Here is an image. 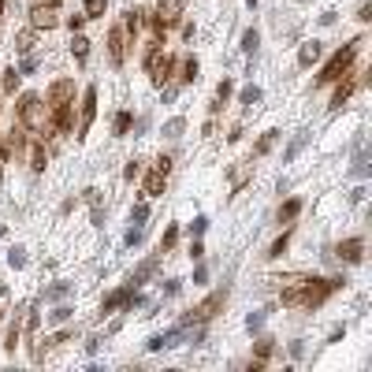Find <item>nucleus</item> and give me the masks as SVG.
Returning a JSON list of instances; mask_svg holds the SVG:
<instances>
[{
    "mask_svg": "<svg viewBox=\"0 0 372 372\" xmlns=\"http://www.w3.org/2000/svg\"><path fill=\"white\" fill-rule=\"evenodd\" d=\"M347 287V279H316V276H283L279 279V302L287 305V309H320L324 302L335 294V290Z\"/></svg>",
    "mask_w": 372,
    "mask_h": 372,
    "instance_id": "obj_1",
    "label": "nucleus"
},
{
    "mask_svg": "<svg viewBox=\"0 0 372 372\" xmlns=\"http://www.w3.org/2000/svg\"><path fill=\"white\" fill-rule=\"evenodd\" d=\"M49 116H52V108L45 105L38 94H23L19 105H15V120H19L30 134H38V138L49 134Z\"/></svg>",
    "mask_w": 372,
    "mask_h": 372,
    "instance_id": "obj_2",
    "label": "nucleus"
},
{
    "mask_svg": "<svg viewBox=\"0 0 372 372\" xmlns=\"http://www.w3.org/2000/svg\"><path fill=\"white\" fill-rule=\"evenodd\" d=\"M361 45H365V38H350L347 45H342V49H335V56L324 63V71H320V78H316V83H320V86H331L335 78L347 75V71L353 67V60H358Z\"/></svg>",
    "mask_w": 372,
    "mask_h": 372,
    "instance_id": "obj_3",
    "label": "nucleus"
},
{
    "mask_svg": "<svg viewBox=\"0 0 372 372\" xmlns=\"http://www.w3.org/2000/svg\"><path fill=\"white\" fill-rule=\"evenodd\" d=\"M228 294H231V290H228V287H220V290H212V294H208V298H205V302H197V305H194V309H190V313L183 316V320H179V328H197V324H208V320H212V316H216V313H220V309H223V305H228Z\"/></svg>",
    "mask_w": 372,
    "mask_h": 372,
    "instance_id": "obj_4",
    "label": "nucleus"
},
{
    "mask_svg": "<svg viewBox=\"0 0 372 372\" xmlns=\"http://www.w3.org/2000/svg\"><path fill=\"white\" fill-rule=\"evenodd\" d=\"M105 49H108V63H112V67H123V60H127V49H131V38H127L123 23L108 26V38H105Z\"/></svg>",
    "mask_w": 372,
    "mask_h": 372,
    "instance_id": "obj_5",
    "label": "nucleus"
},
{
    "mask_svg": "<svg viewBox=\"0 0 372 372\" xmlns=\"http://www.w3.org/2000/svg\"><path fill=\"white\" fill-rule=\"evenodd\" d=\"M94 120H97V86H86L83 89V105H78V134H75L78 142L86 138V131L94 127Z\"/></svg>",
    "mask_w": 372,
    "mask_h": 372,
    "instance_id": "obj_6",
    "label": "nucleus"
},
{
    "mask_svg": "<svg viewBox=\"0 0 372 372\" xmlns=\"http://www.w3.org/2000/svg\"><path fill=\"white\" fill-rule=\"evenodd\" d=\"M45 105L60 108V105H75V78H56L45 89Z\"/></svg>",
    "mask_w": 372,
    "mask_h": 372,
    "instance_id": "obj_7",
    "label": "nucleus"
},
{
    "mask_svg": "<svg viewBox=\"0 0 372 372\" xmlns=\"http://www.w3.org/2000/svg\"><path fill=\"white\" fill-rule=\"evenodd\" d=\"M331 257H339L342 265H361L365 261V239H347L331 250Z\"/></svg>",
    "mask_w": 372,
    "mask_h": 372,
    "instance_id": "obj_8",
    "label": "nucleus"
},
{
    "mask_svg": "<svg viewBox=\"0 0 372 372\" xmlns=\"http://www.w3.org/2000/svg\"><path fill=\"white\" fill-rule=\"evenodd\" d=\"M26 164H30V171H45V164H49V149H45V138H38V134H30V145H26Z\"/></svg>",
    "mask_w": 372,
    "mask_h": 372,
    "instance_id": "obj_9",
    "label": "nucleus"
},
{
    "mask_svg": "<svg viewBox=\"0 0 372 372\" xmlns=\"http://www.w3.org/2000/svg\"><path fill=\"white\" fill-rule=\"evenodd\" d=\"M30 26H34V30H52V26H60V12H56V8H49V4H34Z\"/></svg>",
    "mask_w": 372,
    "mask_h": 372,
    "instance_id": "obj_10",
    "label": "nucleus"
},
{
    "mask_svg": "<svg viewBox=\"0 0 372 372\" xmlns=\"http://www.w3.org/2000/svg\"><path fill=\"white\" fill-rule=\"evenodd\" d=\"M183 12H186V0H160V4H157V19L164 23L168 30L183 19Z\"/></svg>",
    "mask_w": 372,
    "mask_h": 372,
    "instance_id": "obj_11",
    "label": "nucleus"
},
{
    "mask_svg": "<svg viewBox=\"0 0 372 372\" xmlns=\"http://www.w3.org/2000/svg\"><path fill=\"white\" fill-rule=\"evenodd\" d=\"M272 358H276V339H272V335H261L257 347H253V361H250V365L253 369H265Z\"/></svg>",
    "mask_w": 372,
    "mask_h": 372,
    "instance_id": "obj_12",
    "label": "nucleus"
},
{
    "mask_svg": "<svg viewBox=\"0 0 372 372\" xmlns=\"http://www.w3.org/2000/svg\"><path fill=\"white\" fill-rule=\"evenodd\" d=\"M160 257H164V253H153V257H145L142 265L131 272V287H142L145 279H153V276H157V268H160Z\"/></svg>",
    "mask_w": 372,
    "mask_h": 372,
    "instance_id": "obj_13",
    "label": "nucleus"
},
{
    "mask_svg": "<svg viewBox=\"0 0 372 372\" xmlns=\"http://www.w3.org/2000/svg\"><path fill=\"white\" fill-rule=\"evenodd\" d=\"M183 331H186V328H179V324H175L171 331H160V335H153V339L145 342V350H153V353H157V350H171L179 339H183Z\"/></svg>",
    "mask_w": 372,
    "mask_h": 372,
    "instance_id": "obj_14",
    "label": "nucleus"
},
{
    "mask_svg": "<svg viewBox=\"0 0 372 372\" xmlns=\"http://www.w3.org/2000/svg\"><path fill=\"white\" fill-rule=\"evenodd\" d=\"M197 71H201V63H197L194 56H183V60H179V67H175V78H179V86H190V83H197Z\"/></svg>",
    "mask_w": 372,
    "mask_h": 372,
    "instance_id": "obj_15",
    "label": "nucleus"
},
{
    "mask_svg": "<svg viewBox=\"0 0 372 372\" xmlns=\"http://www.w3.org/2000/svg\"><path fill=\"white\" fill-rule=\"evenodd\" d=\"M164 183H168V175H164V171H160V168H149V175H145V197H160V194H164Z\"/></svg>",
    "mask_w": 372,
    "mask_h": 372,
    "instance_id": "obj_16",
    "label": "nucleus"
},
{
    "mask_svg": "<svg viewBox=\"0 0 372 372\" xmlns=\"http://www.w3.org/2000/svg\"><path fill=\"white\" fill-rule=\"evenodd\" d=\"M298 216H302V197H290V201L279 205V212H276V220H279V228H287V223H294Z\"/></svg>",
    "mask_w": 372,
    "mask_h": 372,
    "instance_id": "obj_17",
    "label": "nucleus"
},
{
    "mask_svg": "<svg viewBox=\"0 0 372 372\" xmlns=\"http://www.w3.org/2000/svg\"><path fill=\"white\" fill-rule=\"evenodd\" d=\"M131 283H127V287H120V290H112V294H108L105 298V302H101V313H116V309H123V305H127V298H131Z\"/></svg>",
    "mask_w": 372,
    "mask_h": 372,
    "instance_id": "obj_18",
    "label": "nucleus"
},
{
    "mask_svg": "<svg viewBox=\"0 0 372 372\" xmlns=\"http://www.w3.org/2000/svg\"><path fill=\"white\" fill-rule=\"evenodd\" d=\"M320 52H324L320 41H305L302 49H298V67H313V63L320 60Z\"/></svg>",
    "mask_w": 372,
    "mask_h": 372,
    "instance_id": "obj_19",
    "label": "nucleus"
},
{
    "mask_svg": "<svg viewBox=\"0 0 372 372\" xmlns=\"http://www.w3.org/2000/svg\"><path fill=\"white\" fill-rule=\"evenodd\" d=\"M279 138H283L279 131H265V134L257 138V145H253V157H257V160H261V157H268V153L276 149V142H279Z\"/></svg>",
    "mask_w": 372,
    "mask_h": 372,
    "instance_id": "obj_20",
    "label": "nucleus"
},
{
    "mask_svg": "<svg viewBox=\"0 0 372 372\" xmlns=\"http://www.w3.org/2000/svg\"><path fill=\"white\" fill-rule=\"evenodd\" d=\"M231 94H234V83H231V78H220V86H216V97H212V105H208V108H212V116L231 101Z\"/></svg>",
    "mask_w": 372,
    "mask_h": 372,
    "instance_id": "obj_21",
    "label": "nucleus"
},
{
    "mask_svg": "<svg viewBox=\"0 0 372 372\" xmlns=\"http://www.w3.org/2000/svg\"><path fill=\"white\" fill-rule=\"evenodd\" d=\"M369 149H365V142H358V157H353V168H350V175L353 179H369Z\"/></svg>",
    "mask_w": 372,
    "mask_h": 372,
    "instance_id": "obj_22",
    "label": "nucleus"
},
{
    "mask_svg": "<svg viewBox=\"0 0 372 372\" xmlns=\"http://www.w3.org/2000/svg\"><path fill=\"white\" fill-rule=\"evenodd\" d=\"M305 145H309V131H298L294 138H290V145H287V153H283V164H290V160H294L298 153L305 149Z\"/></svg>",
    "mask_w": 372,
    "mask_h": 372,
    "instance_id": "obj_23",
    "label": "nucleus"
},
{
    "mask_svg": "<svg viewBox=\"0 0 372 372\" xmlns=\"http://www.w3.org/2000/svg\"><path fill=\"white\" fill-rule=\"evenodd\" d=\"M19 83H23L19 67H8V71H4V78H0V94H8V97H12L15 89H19Z\"/></svg>",
    "mask_w": 372,
    "mask_h": 372,
    "instance_id": "obj_24",
    "label": "nucleus"
},
{
    "mask_svg": "<svg viewBox=\"0 0 372 372\" xmlns=\"http://www.w3.org/2000/svg\"><path fill=\"white\" fill-rule=\"evenodd\" d=\"M19 335H23V320L15 316V320L8 324V335H4V350L8 353H15V347H19Z\"/></svg>",
    "mask_w": 372,
    "mask_h": 372,
    "instance_id": "obj_25",
    "label": "nucleus"
},
{
    "mask_svg": "<svg viewBox=\"0 0 372 372\" xmlns=\"http://www.w3.org/2000/svg\"><path fill=\"white\" fill-rule=\"evenodd\" d=\"M183 131H186V120H183V116H175V120L164 123V131H160V134H164L168 142H179V138H183Z\"/></svg>",
    "mask_w": 372,
    "mask_h": 372,
    "instance_id": "obj_26",
    "label": "nucleus"
},
{
    "mask_svg": "<svg viewBox=\"0 0 372 372\" xmlns=\"http://www.w3.org/2000/svg\"><path fill=\"white\" fill-rule=\"evenodd\" d=\"M71 294V283H63V279H60V283H52V287H45L41 290V298H45V302H60V298H67Z\"/></svg>",
    "mask_w": 372,
    "mask_h": 372,
    "instance_id": "obj_27",
    "label": "nucleus"
},
{
    "mask_svg": "<svg viewBox=\"0 0 372 372\" xmlns=\"http://www.w3.org/2000/svg\"><path fill=\"white\" fill-rule=\"evenodd\" d=\"M71 56H75L78 63H86V56H89V41L78 30H75V38H71Z\"/></svg>",
    "mask_w": 372,
    "mask_h": 372,
    "instance_id": "obj_28",
    "label": "nucleus"
},
{
    "mask_svg": "<svg viewBox=\"0 0 372 372\" xmlns=\"http://www.w3.org/2000/svg\"><path fill=\"white\" fill-rule=\"evenodd\" d=\"M287 246H290V231H283V234H279L276 242H272L265 257H268V261H279V257H283V253H287Z\"/></svg>",
    "mask_w": 372,
    "mask_h": 372,
    "instance_id": "obj_29",
    "label": "nucleus"
},
{
    "mask_svg": "<svg viewBox=\"0 0 372 372\" xmlns=\"http://www.w3.org/2000/svg\"><path fill=\"white\" fill-rule=\"evenodd\" d=\"M131 123H134V116L131 112H120L112 120V131H116V138H127V134H131Z\"/></svg>",
    "mask_w": 372,
    "mask_h": 372,
    "instance_id": "obj_30",
    "label": "nucleus"
},
{
    "mask_svg": "<svg viewBox=\"0 0 372 372\" xmlns=\"http://www.w3.org/2000/svg\"><path fill=\"white\" fill-rule=\"evenodd\" d=\"M34 41H38V30L30 26V30H23L19 38H15V49H19L23 56H26V52H34Z\"/></svg>",
    "mask_w": 372,
    "mask_h": 372,
    "instance_id": "obj_31",
    "label": "nucleus"
},
{
    "mask_svg": "<svg viewBox=\"0 0 372 372\" xmlns=\"http://www.w3.org/2000/svg\"><path fill=\"white\" fill-rule=\"evenodd\" d=\"M257 45H261V34L250 26V30L242 34V52H246V56H257Z\"/></svg>",
    "mask_w": 372,
    "mask_h": 372,
    "instance_id": "obj_32",
    "label": "nucleus"
},
{
    "mask_svg": "<svg viewBox=\"0 0 372 372\" xmlns=\"http://www.w3.org/2000/svg\"><path fill=\"white\" fill-rule=\"evenodd\" d=\"M239 105H246V108H253V105H261V86H246L239 94Z\"/></svg>",
    "mask_w": 372,
    "mask_h": 372,
    "instance_id": "obj_33",
    "label": "nucleus"
},
{
    "mask_svg": "<svg viewBox=\"0 0 372 372\" xmlns=\"http://www.w3.org/2000/svg\"><path fill=\"white\" fill-rule=\"evenodd\" d=\"M175 242H179V228H175V223H168V228H164V239H160V253H168Z\"/></svg>",
    "mask_w": 372,
    "mask_h": 372,
    "instance_id": "obj_34",
    "label": "nucleus"
},
{
    "mask_svg": "<svg viewBox=\"0 0 372 372\" xmlns=\"http://www.w3.org/2000/svg\"><path fill=\"white\" fill-rule=\"evenodd\" d=\"M71 316H75V309H71V305H56V309L49 313V320H52V324H67Z\"/></svg>",
    "mask_w": 372,
    "mask_h": 372,
    "instance_id": "obj_35",
    "label": "nucleus"
},
{
    "mask_svg": "<svg viewBox=\"0 0 372 372\" xmlns=\"http://www.w3.org/2000/svg\"><path fill=\"white\" fill-rule=\"evenodd\" d=\"M108 8V0H86V19H101Z\"/></svg>",
    "mask_w": 372,
    "mask_h": 372,
    "instance_id": "obj_36",
    "label": "nucleus"
},
{
    "mask_svg": "<svg viewBox=\"0 0 372 372\" xmlns=\"http://www.w3.org/2000/svg\"><path fill=\"white\" fill-rule=\"evenodd\" d=\"M8 265H12V268H26V250L23 246H12V250H8Z\"/></svg>",
    "mask_w": 372,
    "mask_h": 372,
    "instance_id": "obj_37",
    "label": "nucleus"
},
{
    "mask_svg": "<svg viewBox=\"0 0 372 372\" xmlns=\"http://www.w3.org/2000/svg\"><path fill=\"white\" fill-rule=\"evenodd\" d=\"M145 220H149V205H145V201H138V205L131 208V223H138V228H142Z\"/></svg>",
    "mask_w": 372,
    "mask_h": 372,
    "instance_id": "obj_38",
    "label": "nucleus"
},
{
    "mask_svg": "<svg viewBox=\"0 0 372 372\" xmlns=\"http://www.w3.org/2000/svg\"><path fill=\"white\" fill-rule=\"evenodd\" d=\"M205 231H208V220L205 216H194V220H190V239H201Z\"/></svg>",
    "mask_w": 372,
    "mask_h": 372,
    "instance_id": "obj_39",
    "label": "nucleus"
},
{
    "mask_svg": "<svg viewBox=\"0 0 372 372\" xmlns=\"http://www.w3.org/2000/svg\"><path fill=\"white\" fill-rule=\"evenodd\" d=\"M38 63H41V60L34 56V52H26V60L19 63V75H34V71H38Z\"/></svg>",
    "mask_w": 372,
    "mask_h": 372,
    "instance_id": "obj_40",
    "label": "nucleus"
},
{
    "mask_svg": "<svg viewBox=\"0 0 372 372\" xmlns=\"http://www.w3.org/2000/svg\"><path fill=\"white\" fill-rule=\"evenodd\" d=\"M142 175V160L134 157V160H127V168H123V179H138Z\"/></svg>",
    "mask_w": 372,
    "mask_h": 372,
    "instance_id": "obj_41",
    "label": "nucleus"
},
{
    "mask_svg": "<svg viewBox=\"0 0 372 372\" xmlns=\"http://www.w3.org/2000/svg\"><path fill=\"white\" fill-rule=\"evenodd\" d=\"M246 175H250V168H231V171H228V179L234 183V190H239L242 183H246Z\"/></svg>",
    "mask_w": 372,
    "mask_h": 372,
    "instance_id": "obj_42",
    "label": "nucleus"
},
{
    "mask_svg": "<svg viewBox=\"0 0 372 372\" xmlns=\"http://www.w3.org/2000/svg\"><path fill=\"white\" fill-rule=\"evenodd\" d=\"M246 328L250 331H261V328H265V313H250L246 316Z\"/></svg>",
    "mask_w": 372,
    "mask_h": 372,
    "instance_id": "obj_43",
    "label": "nucleus"
},
{
    "mask_svg": "<svg viewBox=\"0 0 372 372\" xmlns=\"http://www.w3.org/2000/svg\"><path fill=\"white\" fill-rule=\"evenodd\" d=\"M365 197H369V190H365V186H353V190H350V205H361Z\"/></svg>",
    "mask_w": 372,
    "mask_h": 372,
    "instance_id": "obj_44",
    "label": "nucleus"
},
{
    "mask_svg": "<svg viewBox=\"0 0 372 372\" xmlns=\"http://www.w3.org/2000/svg\"><path fill=\"white\" fill-rule=\"evenodd\" d=\"M142 239H145L142 228H131V231H127V246H142Z\"/></svg>",
    "mask_w": 372,
    "mask_h": 372,
    "instance_id": "obj_45",
    "label": "nucleus"
},
{
    "mask_svg": "<svg viewBox=\"0 0 372 372\" xmlns=\"http://www.w3.org/2000/svg\"><path fill=\"white\" fill-rule=\"evenodd\" d=\"M205 257V246H201V239H194L190 242V261H201Z\"/></svg>",
    "mask_w": 372,
    "mask_h": 372,
    "instance_id": "obj_46",
    "label": "nucleus"
},
{
    "mask_svg": "<svg viewBox=\"0 0 372 372\" xmlns=\"http://www.w3.org/2000/svg\"><path fill=\"white\" fill-rule=\"evenodd\" d=\"M179 290H183V279H168V283H164V294L168 298H175Z\"/></svg>",
    "mask_w": 372,
    "mask_h": 372,
    "instance_id": "obj_47",
    "label": "nucleus"
},
{
    "mask_svg": "<svg viewBox=\"0 0 372 372\" xmlns=\"http://www.w3.org/2000/svg\"><path fill=\"white\" fill-rule=\"evenodd\" d=\"M89 220H94V228H105V208H101V201L94 205V216H89Z\"/></svg>",
    "mask_w": 372,
    "mask_h": 372,
    "instance_id": "obj_48",
    "label": "nucleus"
},
{
    "mask_svg": "<svg viewBox=\"0 0 372 372\" xmlns=\"http://www.w3.org/2000/svg\"><path fill=\"white\" fill-rule=\"evenodd\" d=\"M290 358H305V342H302V339L290 342Z\"/></svg>",
    "mask_w": 372,
    "mask_h": 372,
    "instance_id": "obj_49",
    "label": "nucleus"
},
{
    "mask_svg": "<svg viewBox=\"0 0 372 372\" xmlns=\"http://www.w3.org/2000/svg\"><path fill=\"white\" fill-rule=\"evenodd\" d=\"M358 19H361V23H369V19H372V4H369V0L358 8Z\"/></svg>",
    "mask_w": 372,
    "mask_h": 372,
    "instance_id": "obj_50",
    "label": "nucleus"
},
{
    "mask_svg": "<svg viewBox=\"0 0 372 372\" xmlns=\"http://www.w3.org/2000/svg\"><path fill=\"white\" fill-rule=\"evenodd\" d=\"M205 279H208V268H205V265H197V268H194V283H197V287H201V283H205Z\"/></svg>",
    "mask_w": 372,
    "mask_h": 372,
    "instance_id": "obj_51",
    "label": "nucleus"
},
{
    "mask_svg": "<svg viewBox=\"0 0 372 372\" xmlns=\"http://www.w3.org/2000/svg\"><path fill=\"white\" fill-rule=\"evenodd\" d=\"M83 194H86V201H89V205H97V201H101V190H97V186L83 190Z\"/></svg>",
    "mask_w": 372,
    "mask_h": 372,
    "instance_id": "obj_52",
    "label": "nucleus"
},
{
    "mask_svg": "<svg viewBox=\"0 0 372 372\" xmlns=\"http://www.w3.org/2000/svg\"><path fill=\"white\" fill-rule=\"evenodd\" d=\"M83 23H86V15H71V19H67V26H71V34H75V30H83Z\"/></svg>",
    "mask_w": 372,
    "mask_h": 372,
    "instance_id": "obj_53",
    "label": "nucleus"
},
{
    "mask_svg": "<svg viewBox=\"0 0 372 372\" xmlns=\"http://www.w3.org/2000/svg\"><path fill=\"white\" fill-rule=\"evenodd\" d=\"M342 335H347V328H342V324H339V328H331V335H328V342H342Z\"/></svg>",
    "mask_w": 372,
    "mask_h": 372,
    "instance_id": "obj_54",
    "label": "nucleus"
},
{
    "mask_svg": "<svg viewBox=\"0 0 372 372\" xmlns=\"http://www.w3.org/2000/svg\"><path fill=\"white\" fill-rule=\"evenodd\" d=\"M26 328H30V335L38 331V309H30V316H26Z\"/></svg>",
    "mask_w": 372,
    "mask_h": 372,
    "instance_id": "obj_55",
    "label": "nucleus"
},
{
    "mask_svg": "<svg viewBox=\"0 0 372 372\" xmlns=\"http://www.w3.org/2000/svg\"><path fill=\"white\" fill-rule=\"evenodd\" d=\"M242 134H246V131H242V127H231V134H228V142H242Z\"/></svg>",
    "mask_w": 372,
    "mask_h": 372,
    "instance_id": "obj_56",
    "label": "nucleus"
},
{
    "mask_svg": "<svg viewBox=\"0 0 372 372\" xmlns=\"http://www.w3.org/2000/svg\"><path fill=\"white\" fill-rule=\"evenodd\" d=\"M34 4H49V8H60V0H34Z\"/></svg>",
    "mask_w": 372,
    "mask_h": 372,
    "instance_id": "obj_57",
    "label": "nucleus"
},
{
    "mask_svg": "<svg viewBox=\"0 0 372 372\" xmlns=\"http://www.w3.org/2000/svg\"><path fill=\"white\" fill-rule=\"evenodd\" d=\"M0 183H4V160H0Z\"/></svg>",
    "mask_w": 372,
    "mask_h": 372,
    "instance_id": "obj_58",
    "label": "nucleus"
},
{
    "mask_svg": "<svg viewBox=\"0 0 372 372\" xmlns=\"http://www.w3.org/2000/svg\"><path fill=\"white\" fill-rule=\"evenodd\" d=\"M4 8H8V0H0V15H4Z\"/></svg>",
    "mask_w": 372,
    "mask_h": 372,
    "instance_id": "obj_59",
    "label": "nucleus"
},
{
    "mask_svg": "<svg viewBox=\"0 0 372 372\" xmlns=\"http://www.w3.org/2000/svg\"><path fill=\"white\" fill-rule=\"evenodd\" d=\"M0 294H8V287H4V283H0Z\"/></svg>",
    "mask_w": 372,
    "mask_h": 372,
    "instance_id": "obj_60",
    "label": "nucleus"
},
{
    "mask_svg": "<svg viewBox=\"0 0 372 372\" xmlns=\"http://www.w3.org/2000/svg\"><path fill=\"white\" fill-rule=\"evenodd\" d=\"M246 4H250V8H257V0H246Z\"/></svg>",
    "mask_w": 372,
    "mask_h": 372,
    "instance_id": "obj_61",
    "label": "nucleus"
},
{
    "mask_svg": "<svg viewBox=\"0 0 372 372\" xmlns=\"http://www.w3.org/2000/svg\"><path fill=\"white\" fill-rule=\"evenodd\" d=\"M0 320H4V309H0Z\"/></svg>",
    "mask_w": 372,
    "mask_h": 372,
    "instance_id": "obj_62",
    "label": "nucleus"
}]
</instances>
